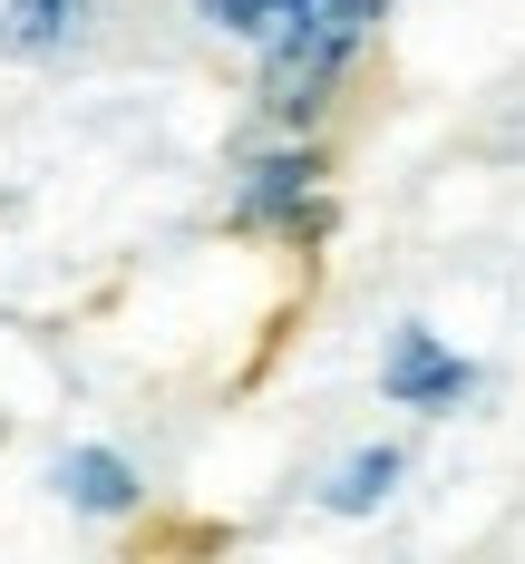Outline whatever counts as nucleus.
I'll list each match as a JSON object with an SVG mask.
<instances>
[{
    "instance_id": "20e7f679",
    "label": "nucleus",
    "mask_w": 525,
    "mask_h": 564,
    "mask_svg": "<svg viewBox=\"0 0 525 564\" xmlns=\"http://www.w3.org/2000/svg\"><path fill=\"white\" fill-rule=\"evenodd\" d=\"M58 497H68L78 516H127L136 507V467H127L117 448H68L58 457Z\"/></svg>"
},
{
    "instance_id": "f03ea898",
    "label": "nucleus",
    "mask_w": 525,
    "mask_h": 564,
    "mask_svg": "<svg viewBox=\"0 0 525 564\" xmlns=\"http://www.w3.org/2000/svg\"><path fill=\"white\" fill-rule=\"evenodd\" d=\"M233 225L243 234H321V156L311 147H263L233 175Z\"/></svg>"
},
{
    "instance_id": "0eeeda50",
    "label": "nucleus",
    "mask_w": 525,
    "mask_h": 564,
    "mask_svg": "<svg viewBox=\"0 0 525 564\" xmlns=\"http://www.w3.org/2000/svg\"><path fill=\"white\" fill-rule=\"evenodd\" d=\"M215 30H233V40H263L273 50V30H283V0H195Z\"/></svg>"
},
{
    "instance_id": "7ed1b4c3",
    "label": "nucleus",
    "mask_w": 525,
    "mask_h": 564,
    "mask_svg": "<svg viewBox=\"0 0 525 564\" xmlns=\"http://www.w3.org/2000/svg\"><path fill=\"white\" fill-rule=\"evenodd\" d=\"M380 390L400 399V409H458V399L477 390V370H467V360H458L438 332H418V322H408V332L390 340V370H380Z\"/></svg>"
},
{
    "instance_id": "423d86ee",
    "label": "nucleus",
    "mask_w": 525,
    "mask_h": 564,
    "mask_svg": "<svg viewBox=\"0 0 525 564\" xmlns=\"http://www.w3.org/2000/svg\"><path fill=\"white\" fill-rule=\"evenodd\" d=\"M390 487H400V448H360V457H341V477L321 487V507L331 516H370Z\"/></svg>"
},
{
    "instance_id": "39448f33",
    "label": "nucleus",
    "mask_w": 525,
    "mask_h": 564,
    "mask_svg": "<svg viewBox=\"0 0 525 564\" xmlns=\"http://www.w3.org/2000/svg\"><path fill=\"white\" fill-rule=\"evenodd\" d=\"M68 30H78V0H10L0 10V50L10 58H50Z\"/></svg>"
},
{
    "instance_id": "f257e3e1",
    "label": "nucleus",
    "mask_w": 525,
    "mask_h": 564,
    "mask_svg": "<svg viewBox=\"0 0 525 564\" xmlns=\"http://www.w3.org/2000/svg\"><path fill=\"white\" fill-rule=\"evenodd\" d=\"M380 30V0H283V30L263 50V108L302 127V117L331 98V78L350 68V50Z\"/></svg>"
}]
</instances>
